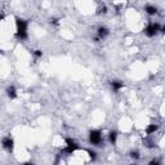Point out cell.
Here are the masks:
<instances>
[{
	"mask_svg": "<svg viewBox=\"0 0 165 165\" xmlns=\"http://www.w3.org/2000/svg\"><path fill=\"white\" fill-rule=\"evenodd\" d=\"M2 53H3V50H2V49H0V54H2Z\"/></svg>",
	"mask_w": 165,
	"mask_h": 165,
	"instance_id": "ac0fdd59",
	"label": "cell"
},
{
	"mask_svg": "<svg viewBox=\"0 0 165 165\" xmlns=\"http://www.w3.org/2000/svg\"><path fill=\"white\" fill-rule=\"evenodd\" d=\"M106 12H107V8H106V7H104V5H103L102 8H101V11H99V13H106Z\"/></svg>",
	"mask_w": 165,
	"mask_h": 165,
	"instance_id": "9a60e30c",
	"label": "cell"
},
{
	"mask_svg": "<svg viewBox=\"0 0 165 165\" xmlns=\"http://www.w3.org/2000/svg\"><path fill=\"white\" fill-rule=\"evenodd\" d=\"M88 154H89V157H90L92 160H93V161H94V160H95V159H97V154H95V152H94V151H92V150H89V151H88Z\"/></svg>",
	"mask_w": 165,
	"mask_h": 165,
	"instance_id": "4fadbf2b",
	"label": "cell"
},
{
	"mask_svg": "<svg viewBox=\"0 0 165 165\" xmlns=\"http://www.w3.org/2000/svg\"><path fill=\"white\" fill-rule=\"evenodd\" d=\"M33 54H34V57L35 58H41V57H43V52H41V50H34V52H33Z\"/></svg>",
	"mask_w": 165,
	"mask_h": 165,
	"instance_id": "7c38bea8",
	"label": "cell"
},
{
	"mask_svg": "<svg viewBox=\"0 0 165 165\" xmlns=\"http://www.w3.org/2000/svg\"><path fill=\"white\" fill-rule=\"evenodd\" d=\"M116 141H117V132L116 130H111V132H110V134H108V142L111 145H115Z\"/></svg>",
	"mask_w": 165,
	"mask_h": 165,
	"instance_id": "30bf717a",
	"label": "cell"
},
{
	"mask_svg": "<svg viewBox=\"0 0 165 165\" xmlns=\"http://www.w3.org/2000/svg\"><path fill=\"white\" fill-rule=\"evenodd\" d=\"M148 165H161V161L159 159H154V160H151Z\"/></svg>",
	"mask_w": 165,
	"mask_h": 165,
	"instance_id": "5bb4252c",
	"label": "cell"
},
{
	"mask_svg": "<svg viewBox=\"0 0 165 165\" xmlns=\"http://www.w3.org/2000/svg\"><path fill=\"white\" fill-rule=\"evenodd\" d=\"M23 165H35V164H33V163H25Z\"/></svg>",
	"mask_w": 165,
	"mask_h": 165,
	"instance_id": "2e32d148",
	"label": "cell"
},
{
	"mask_svg": "<svg viewBox=\"0 0 165 165\" xmlns=\"http://www.w3.org/2000/svg\"><path fill=\"white\" fill-rule=\"evenodd\" d=\"M7 95L11 99H16L17 98V90H16V88L13 85H11V86H8V89H7Z\"/></svg>",
	"mask_w": 165,
	"mask_h": 165,
	"instance_id": "ba28073f",
	"label": "cell"
},
{
	"mask_svg": "<svg viewBox=\"0 0 165 165\" xmlns=\"http://www.w3.org/2000/svg\"><path fill=\"white\" fill-rule=\"evenodd\" d=\"M3 18H4V16H3V14H0V21H2Z\"/></svg>",
	"mask_w": 165,
	"mask_h": 165,
	"instance_id": "e0dca14e",
	"label": "cell"
},
{
	"mask_svg": "<svg viewBox=\"0 0 165 165\" xmlns=\"http://www.w3.org/2000/svg\"><path fill=\"white\" fill-rule=\"evenodd\" d=\"M103 141L102 132L101 130H90L89 132V142L93 146H99Z\"/></svg>",
	"mask_w": 165,
	"mask_h": 165,
	"instance_id": "7a4b0ae2",
	"label": "cell"
},
{
	"mask_svg": "<svg viewBox=\"0 0 165 165\" xmlns=\"http://www.w3.org/2000/svg\"><path fill=\"white\" fill-rule=\"evenodd\" d=\"M110 34V30L104 26H99L97 29V38H95V41H99V40H103L104 38H107Z\"/></svg>",
	"mask_w": 165,
	"mask_h": 165,
	"instance_id": "5b68a950",
	"label": "cell"
},
{
	"mask_svg": "<svg viewBox=\"0 0 165 165\" xmlns=\"http://www.w3.org/2000/svg\"><path fill=\"white\" fill-rule=\"evenodd\" d=\"M157 129H159V126L156 125V124H150V125L146 128V134L152 135V134H155V133L157 132Z\"/></svg>",
	"mask_w": 165,
	"mask_h": 165,
	"instance_id": "52a82bcc",
	"label": "cell"
},
{
	"mask_svg": "<svg viewBox=\"0 0 165 165\" xmlns=\"http://www.w3.org/2000/svg\"><path fill=\"white\" fill-rule=\"evenodd\" d=\"M130 157L134 159V160H138L141 157V155H139L138 151H132V152H130Z\"/></svg>",
	"mask_w": 165,
	"mask_h": 165,
	"instance_id": "8fae6325",
	"label": "cell"
},
{
	"mask_svg": "<svg viewBox=\"0 0 165 165\" xmlns=\"http://www.w3.org/2000/svg\"><path fill=\"white\" fill-rule=\"evenodd\" d=\"M145 12L147 13L148 16H155L157 13V8L154 7V5H146L145 7Z\"/></svg>",
	"mask_w": 165,
	"mask_h": 165,
	"instance_id": "9c48e42d",
	"label": "cell"
},
{
	"mask_svg": "<svg viewBox=\"0 0 165 165\" xmlns=\"http://www.w3.org/2000/svg\"><path fill=\"white\" fill-rule=\"evenodd\" d=\"M2 146L8 152H12L13 148H14V141H13V138H11V137H4L2 139Z\"/></svg>",
	"mask_w": 165,
	"mask_h": 165,
	"instance_id": "277c9868",
	"label": "cell"
},
{
	"mask_svg": "<svg viewBox=\"0 0 165 165\" xmlns=\"http://www.w3.org/2000/svg\"><path fill=\"white\" fill-rule=\"evenodd\" d=\"M16 25H17V38L21 40H26L29 34H27V21H25L23 18L17 17L16 18Z\"/></svg>",
	"mask_w": 165,
	"mask_h": 165,
	"instance_id": "6da1fadb",
	"label": "cell"
},
{
	"mask_svg": "<svg viewBox=\"0 0 165 165\" xmlns=\"http://www.w3.org/2000/svg\"><path fill=\"white\" fill-rule=\"evenodd\" d=\"M157 33H160V25L157 23V22H155V23H150L145 29V35L148 36V38H154Z\"/></svg>",
	"mask_w": 165,
	"mask_h": 165,
	"instance_id": "3957f363",
	"label": "cell"
},
{
	"mask_svg": "<svg viewBox=\"0 0 165 165\" xmlns=\"http://www.w3.org/2000/svg\"><path fill=\"white\" fill-rule=\"evenodd\" d=\"M130 165H137V164H130Z\"/></svg>",
	"mask_w": 165,
	"mask_h": 165,
	"instance_id": "d6986e66",
	"label": "cell"
},
{
	"mask_svg": "<svg viewBox=\"0 0 165 165\" xmlns=\"http://www.w3.org/2000/svg\"><path fill=\"white\" fill-rule=\"evenodd\" d=\"M111 88L114 92H119L120 89L124 88V82L120 81V80H112L111 81Z\"/></svg>",
	"mask_w": 165,
	"mask_h": 165,
	"instance_id": "8992f818",
	"label": "cell"
}]
</instances>
